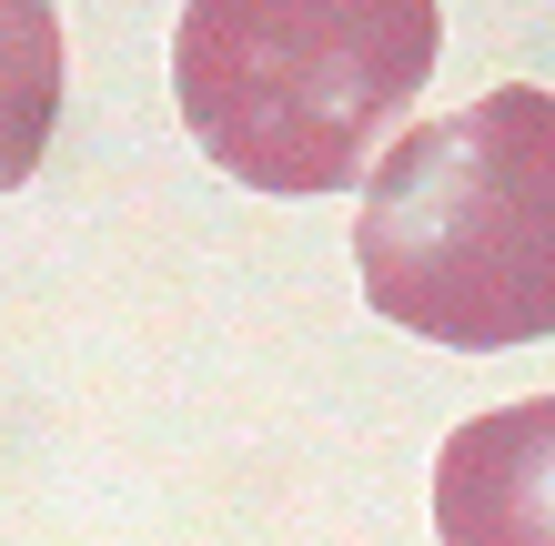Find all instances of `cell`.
<instances>
[{
  "label": "cell",
  "instance_id": "4",
  "mask_svg": "<svg viewBox=\"0 0 555 546\" xmlns=\"http://www.w3.org/2000/svg\"><path fill=\"white\" fill-rule=\"evenodd\" d=\"M61 91H72V51H61L51 0H0V192H21L51 152Z\"/></svg>",
  "mask_w": 555,
  "mask_h": 546
},
{
  "label": "cell",
  "instance_id": "1",
  "mask_svg": "<svg viewBox=\"0 0 555 546\" xmlns=\"http://www.w3.org/2000/svg\"><path fill=\"white\" fill-rule=\"evenodd\" d=\"M353 274L384 325L444 355H515L555 334V91L495 81L414 122L353 203Z\"/></svg>",
  "mask_w": 555,
  "mask_h": 546
},
{
  "label": "cell",
  "instance_id": "2",
  "mask_svg": "<svg viewBox=\"0 0 555 546\" xmlns=\"http://www.w3.org/2000/svg\"><path fill=\"white\" fill-rule=\"evenodd\" d=\"M435 51V0H182L172 102L253 192H364Z\"/></svg>",
  "mask_w": 555,
  "mask_h": 546
},
{
  "label": "cell",
  "instance_id": "3",
  "mask_svg": "<svg viewBox=\"0 0 555 546\" xmlns=\"http://www.w3.org/2000/svg\"><path fill=\"white\" fill-rule=\"evenodd\" d=\"M444 546H555V395L465 415L435 456Z\"/></svg>",
  "mask_w": 555,
  "mask_h": 546
}]
</instances>
